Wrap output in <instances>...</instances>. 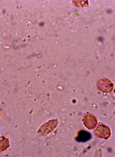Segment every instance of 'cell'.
Returning <instances> with one entry per match:
<instances>
[{
  "mask_svg": "<svg viewBox=\"0 0 115 157\" xmlns=\"http://www.w3.org/2000/svg\"><path fill=\"white\" fill-rule=\"evenodd\" d=\"M57 120H53L45 123L39 128L38 133L41 136H45L52 132L57 126Z\"/></svg>",
  "mask_w": 115,
  "mask_h": 157,
  "instance_id": "obj_1",
  "label": "cell"
},
{
  "mask_svg": "<svg viewBox=\"0 0 115 157\" xmlns=\"http://www.w3.org/2000/svg\"><path fill=\"white\" fill-rule=\"evenodd\" d=\"M82 121L85 126L90 130H94L98 124L97 117L95 115L90 113L85 114Z\"/></svg>",
  "mask_w": 115,
  "mask_h": 157,
  "instance_id": "obj_2",
  "label": "cell"
},
{
  "mask_svg": "<svg viewBox=\"0 0 115 157\" xmlns=\"http://www.w3.org/2000/svg\"><path fill=\"white\" fill-rule=\"evenodd\" d=\"M95 135L104 139H108L111 136V132L109 127L104 124H99L95 131Z\"/></svg>",
  "mask_w": 115,
  "mask_h": 157,
  "instance_id": "obj_3",
  "label": "cell"
},
{
  "mask_svg": "<svg viewBox=\"0 0 115 157\" xmlns=\"http://www.w3.org/2000/svg\"><path fill=\"white\" fill-rule=\"evenodd\" d=\"M97 85L99 89L104 93H110L114 89L113 83L107 78H101L98 81Z\"/></svg>",
  "mask_w": 115,
  "mask_h": 157,
  "instance_id": "obj_4",
  "label": "cell"
},
{
  "mask_svg": "<svg viewBox=\"0 0 115 157\" xmlns=\"http://www.w3.org/2000/svg\"><path fill=\"white\" fill-rule=\"evenodd\" d=\"M9 141L6 137H0V152H3L7 150L10 146Z\"/></svg>",
  "mask_w": 115,
  "mask_h": 157,
  "instance_id": "obj_5",
  "label": "cell"
},
{
  "mask_svg": "<svg viewBox=\"0 0 115 157\" xmlns=\"http://www.w3.org/2000/svg\"><path fill=\"white\" fill-rule=\"evenodd\" d=\"M91 137L90 134L85 131H80L76 138L78 141L84 142L89 140Z\"/></svg>",
  "mask_w": 115,
  "mask_h": 157,
  "instance_id": "obj_6",
  "label": "cell"
},
{
  "mask_svg": "<svg viewBox=\"0 0 115 157\" xmlns=\"http://www.w3.org/2000/svg\"><path fill=\"white\" fill-rule=\"evenodd\" d=\"M0 117H1V114H0Z\"/></svg>",
  "mask_w": 115,
  "mask_h": 157,
  "instance_id": "obj_7",
  "label": "cell"
}]
</instances>
